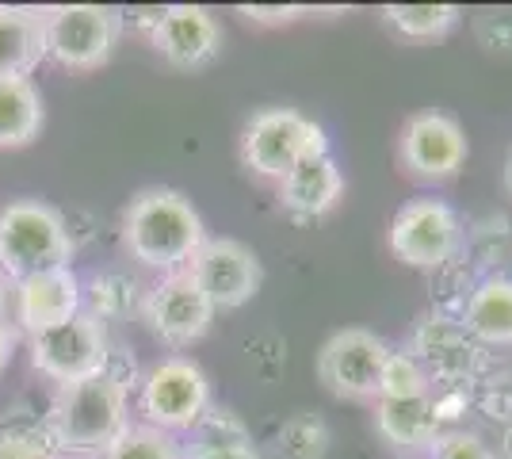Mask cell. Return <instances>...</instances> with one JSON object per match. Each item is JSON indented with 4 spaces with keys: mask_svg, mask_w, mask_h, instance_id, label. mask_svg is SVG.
I'll return each instance as SVG.
<instances>
[{
    "mask_svg": "<svg viewBox=\"0 0 512 459\" xmlns=\"http://www.w3.org/2000/svg\"><path fill=\"white\" fill-rule=\"evenodd\" d=\"M463 329L486 345H512V280L493 276L474 287L463 306Z\"/></svg>",
    "mask_w": 512,
    "mask_h": 459,
    "instance_id": "obj_19",
    "label": "cell"
},
{
    "mask_svg": "<svg viewBox=\"0 0 512 459\" xmlns=\"http://www.w3.org/2000/svg\"><path fill=\"white\" fill-rule=\"evenodd\" d=\"M203 241H207V230L192 199H184L172 188H146L123 211V245L134 261L150 268H165V272L188 268Z\"/></svg>",
    "mask_w": 512,
    "mask_h": 459,
    "instance_id": "obj_2",
    "label": "cell"
},
{
    "mask_svg": "<svg viewBox=\"0 0 512 459\" xmlns=\"http://www.w3.org/2000/svg\"><path fill=\"white\" fill-rule=\"evenodd\" d=\"M104 459H184V452L157 425H127L104 452Z\"/></svg>",
    "mask_w": 512,
    "mask_h": 459,
    "instance_id": "obj_22",
    "label": "cell"
},
{
    "mask_svg": "<svg viewBox=\"0 0 512 459\" xmlns=\"http://www.w3.org/2000/svg\"><path fill=\"white\" fill-rule=\"evenodd\" d=\"M413 394H428V372L409 352H390L379 379V398H413Z\"/></svg>",
    "mask_w": 512,
    "mask_h": 459,
    "instance_id": "obj_25",
    "label": "cell"
},
{
    "mask_svg": "<svg viewBox=\"0 0 512 459\" xmlns=\"http://www.w3.org/2000/svg\"><path fill=\"white\" fill-rule=\"evenodd\" d=\"M192 459H260L253 444H230V448H192Z\"/></svg>",
    "mask_w": 512,
    "mask_h": 459,
    "instance_id": "obj_31",
    "label": "cell"
},
{
    "mask_svg": "<svg viewBox=\"0 0 512 459\" xmlns=\"http://www.w3.org/2000/svg\"><path fill=\"white\" fill-rule=\"evenodd\" d=\"M111 360L104 326L96 314H73L58 326L43 329L31 337V364L54 383H73L100 375Z\"/></svg>",
    "mask_w": 512,
    "mask_h": 459,
    "instance_id": "obj_6",
    "label": "cell"
},
{
    "mask_svg": "<svg viewBox=\"0 0 512 459\" xmlns=\"http://www.w3.org/2000/svg\"><path fill=\"white\" fill-rule=\"evenodd\" d=\"M505 184H509V192H512V153H509V165H505Z\"/></svg>",
    "mask_w": 512,
    "mask_h": 459,
    "instance_id": "obj_34",
    "label": "cell"
},
{
    "mask_svg": "<svg viewBox=\"0 0 512 459\" xmlns=\"http://www.w3.org/2000/svg\"><path fill=\"white\" fill-rule=\"evenodd\" d=\"M8 360H12V333H8V326H0V372Z\"/></svg>",
    "mask_w": 512,
    "mask_h": 459,
    "instance_id": "obj_32",
    "label": "cell"
},
{
    "mask_svg": "<svg viewBox=\"0 0 512 459\" xmlns=\"http://www.w3.org/2000/svg\"><path fill=\"white\" fill-rule=\"evenodd\" d=\"M46 429L58 452L104 456L115 437L127 429V383L104 368L100 375L62 383L46 414Z\"/></svg>",
    "mask_w": 512,
    "mask_h": 459,
    "instance_id": "obj_1",
    "label": "cell"
},
{
    "mask_svg": "<svg viewBox=\"0 0 512 459\" xmlns=\"http://www.w3.org/2000/svg\"><path fill=\"white\" fill-rule=\"evenodd\" d=\"M314 153H329L325 131L314 119H306L302 111L291 108L256 111L241 134L245 169H253L256 176H268V180H283L299 161L314 157Z\"/></svg>",
    "mask_w": 512,
    "mask_h": 459,
    "instance_id": "obj_4",
    "label": "cell"
},
{
    "mask_svg": "<svg viewBox=\"0 0 512 459\" xmlns=\"http://www.w3.org/2000/svg\"><path fill=\"white\" fill-rule=\"evenodd\" d=\"M207 410H211V383H207L203 368L184 360V356L161 360L142 379V414L165 433L169 429H195Z\"/></svg>",
    "mask_w": 512,
    "mask_h": 459,
    "instance_id": "obj_7",
    "label": "cell"
},
{
    "mask_svg": "<svg viewBox=\"0 0 512 459\" xmlns=\"http://www.w3.org/2000/svg\"><path fill=\"white\" fill-rule=\"evenodd\" d=\"M432 459H493L474 433H440L432 440Z\"/></svg>",
    "mask_w": 512,
    "mask_h": 459,
    "instance_id": "obj_27",
    "label": "cell"
},
{
    "mask_svg": "<svg viewBox=\"0 0 512 459\" xmlns=\"http://www.w3.org/2000/svg\"><path fill=\"white\" fill-rule=\"evenodd\" d=\"M188 272L195 276V284L203 287L214 310L245 306L264 284V268L256 261V253L245 241L234 238H207L188 261Z\"/></svg>",
    "mask_w": 512,
    "mask_h": 459,
    "instance_id": "obj_8",
    "label": "cell"
},
{
    "mask_svg": "<svg viewBox=\"0 0 512 459\" xmlns=\"http://www.w3.org/2000/svg\"><path fill=\"white\" fill-rule=\"evenodd\" d=\"M43 131V96L31 77H0V146L16 150Z\"/></svg>",
    "mask_w": 512,
    "mask_h": 459,
    "instance_id": "obj_20",
    "label": "cell"
},
{
    "mask_svg": "<svg viewBox=\"0 0 512 459\" xmlns=\"http://www.w3.org/2000/svg\"><path fill=\"white\" fill-rule=\"evenodd\" d=\"M478 39L493 50H512V12H482Z\"/></svg>",
    "mask_w": 512,
    "mask_h": 459,
    "instance_id": "obj_29",
    "label": "cell"
},
{
    "mask_svg": "<svg viewBox=\"0 0 512 459\" xmlns=\"http://www.w3.org/2000/svg\"><path fill=\"white\" fill-rule=\"evenodd\" d=\"M46 58L65 69H96L123 35V16L104 4H62L43 12Z\"/></svg>",
    "mask_w": 512,
    "mask_h": 459,
    "instance_id": "obj_5",
    "label": "cell"
},
{
    "mask_svg": "<svg viewBox=\"0 0 512 459\" xmlns=\"http://www.w3.org/2000/svg\"><path fill=\"white\" fill-rule=\"evenodd\" d=\"M241 12L256 23H287V20H295V16H302L306 8H302V4H283V8H279V4H245Z\"/></svg>",
    "mask_w": 512,
    "mask_h": 459,
    "instance_id": "obj_30",
    "label": "cell"
},
{
    "mask_svg": "<svg viewBox=\"0 0 512 459\" xmlns=\"http://www.w3.org/2000/svg\"><path fill=\"white\" fill-rule=\"evenodd\" d=\"M81 314V284L69 268H50L16 284V322L31 337Z\"/></svg>",
    "mask_w": 512,
    "mask_h": 459,
    "instance_id": "obj_14",
    "label": "cell"
},
{
    "mask_svg": "<svg viewBox=\"0 0 512 459\" xmlns=\"http://www.w3.org/2000/svg\"><path fill=\"white\" fill-rule=\"evenodd\" d=\"M459 219L440 199H413L390 222V249L413 268H436L459 249Z\"/></svg>",
    "mask_w": 512,
    "mask_h": 459,
    "instance_id": "obj_10",
    "label": "cell"
},
{
    "mask_svg": "<svg viewBox=\"0 0 512 459\" xmlns=\"http://www.w3.org/2000/svg\"><path fill=\"white\" fill-rule=\"evenodd\" d=\"M402 157L417 176H451L467 161V134L444 111H421L402 131Z\"/></svg>",
    "mask_w": 512,
    "mask_h": 459,
    "instance_id": "obj_13",
    "label": "cell"
},
{
    "mask_svg": "<svg viewBox=\"0 0 512 459\" xmlns=\"http://www.w3.org/2000/svg\"><path fill=\"white\" fill-rule=\"evenodd\" d=\"M46 58V23L31 8H0V77H27Z\"/></svg>",
    "mask_w": 512,
    "mask_h": 459,
    "instance_id": "obj_18",
    "label": "cell"
},
{
    "mask_svg": "<svg viewBox=\"0 0 512 459\" xmlns=\"http://www.w3.org/2000/svg\"><path fill=\"white\" fill-rule=\"evenodd\" d=\"M375 425L394 448H432V440L440 437V406L428 394L379 398Z\"/></svg>",
    "mask_w": 512,
    "mask_h": 459,
    "instance_id": "obj_17",
    "label": "cell"
},
{
    "mask_svg": "<svg viewBox=\"0 0 512 459\" xmlns=\"http://www.w3.org/2000/svg\"><path fill=\"white\" fill-rule=\"evenodd\" d=\"M421 368L436 372L440 379H463L474 372L478 364V345L470 337L463 322H448V318H425L413 337V352H409Z\"/></svg>",
    "mask_w": 512,
    "mask_h": 459,
    "instance_id": "obj_16",
    "label": "cell"
},
{
    "mask_svg": "<svg viewBox=\"0 0 512 459\" xmlns=\"http://www.w3.org/2000/svg\"><path fill=\"white\" fill-rule=\"evenodd\" d=\"M214 306L188 268L169 272L146 299V322L165 345H192L211 329Z\"/></svg>",
    "mask_w": 512,
    "mask_h": 459,
    "instance_id": "obj_11",
    "label": "cell"
},
{
    "mask_svg": "<svg viewBox=\"0 0 512 459\" xmlns=\"http://www.w3.org/2000/svg\"><path fill=\"white\" fill-rule=\"evenodd\" d=\"M383 20L406 39H436L459 20L455 4H386Z\"/></svg>",
    "mask_w": 512,
    "mask_h": 459,
    "instance_id": "obj_21",
    "label": "cell"
},
{
    "mask_svg": "<svg viewBox=\"0 0 512 459\" xmlns=\"http://www.w3.org/2000/svg\"><path fill=\"white\" fill-rule=\"evenodd\" d=\"M157 54L176 69H203L222 50V27L199 4H172L150 31Z\"/></svg>",
    "mask_w": 512,
    "mask_h": 459,
    "instance_id": "obj_12",
    "label": "cell"
},
{
    "mask_svg": "<svg viewBox=\"0 0 512 459\" xmlns=\"http://www.w3.org/2000/svg\"><path fill=\"white\" fill-rule=\"evenodd\" d=\"M73 238L62 211L39 199H16L0 211V272L8 280H27L50 268H69Z\"/></svg>",
    "mask_w": 512,
    "mask_h": 459,
    "instance_id": "obj_3",
    "label": "cell"
},
{
    "mask_svg": "<svg viewBox=\"0 0 512 459\" xmlns=\"http://www.w3.org/2000/svg\"><path fill=\"white\" fill-rule=\"evenodd\" d=\"M501 452H505V459H512V425L505 429V440H501Z\"/></svg>",
    "mask_w": 512,
    "mask_h": 459,
    "instance_id": "obj_33",
    "label": "cell"
},
{
    "mask_svg": "<svg viewBox=\"0 0 512 459\" xmlns=\"http://www.w3.org/2000/svg\"><path fill=\"white\" fill-rule=\"evenodd\" d=\"M279 448L287 459H321L329 448V429L310 414L291 417L279 433Z\"/></svg>",
    "mask_w": 512,
    "mask_h": 459,
    "instance_id": "obj_24",
    "label": "cell"
},
{
    "mask_svg": "<svg viewBox=\"0 0 512 459\" xmlns=\"http://www.w3.org/2000/svg\"><path fill=\"white\" fill-rule=\"evenodd\" d=\"M344 196V176L329 153H314L299 161L291 173L279 180V199L295 219H318L337 207Z\"/></svg>",
    "mask_w": 512,
    "mask_h": 459,
    "instance_id": "obj_15",
    "label": "cell"
},
{
    "mask_svg": "<svg viewBox=\"0 0 512 459\" xmlns=\"http://www.w3.org/2000/svg\"><path fill=\"white\" fill-rule=\"evenodd\" d=\"M54 459H58V456H54Z\"/></svg>",
    "mask_w": 512,
    "mask_h": 459,
    "instance_id": "obj_35",
    "label": "cell"
},
{
    "mask_svg": "<svg viewBox=\"0 0 512 459\" xmlns=\"http://www.w3.org/2000/svg\"><path fill=\"white\" fill-rule=\"evenodd\" d=\"M390 345L367 329H341L325 341L318 356L321 383L341 398H379V379H383Z\"/></svg>",
    "mask_w": 512,
    "mask_h": 459,
    "instance_id": "obj_9",
    "label": "cell"
},
{
    "mask_svg": "<svg viewBox=\"0 0 512 459\" xmlns=\"http://www.w3.org/2000/svg\"><path fill=\"white\" fill-rule=\"evenodd\" d=\"M127 303H130L127 280H119V276H100V280L92 284V306L100 310V318H104V314H119Z\"/></svg>",
    "mask_w": 512,
    "mask_h": 459,
    "instance_id": "obj_28",
    "label": "cell"
},
{
    "mask_svg": "<svg viewBox=\"0 0 512 459\" xmlns=\"http://www.w3.org/2000/svg\"><path fill=\"white\" fill-rule=\"evenodd\" d=\"M58 444L46 421H4L0 425V459H54Z\"/></svg>",
    "mask_w": 512,
    "mask_h": 459,
    "instance_id": "obj_23",
    "label": "cell"
},
{
    "mask_svg": "<svg viewBox=\"0 0 512 459\" xmlns=\"http://www.w3.org/2000/svg\"><path fill=\"white\" fill-rule=\"evenodd\" d=\"M199 444L195 448H230V444H249V433H245V425L237 421L234 414H226V410H207V414L199 417Z\"/></svg>",
    "mask_w": 512,
    "mask_h": 459,
    "instance_id": "obj_26",
    "label": "cell"
}]
</instances>
